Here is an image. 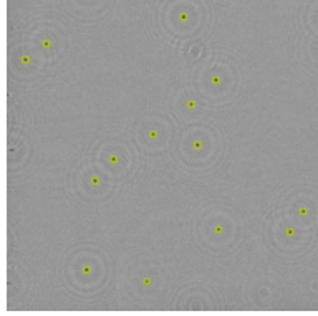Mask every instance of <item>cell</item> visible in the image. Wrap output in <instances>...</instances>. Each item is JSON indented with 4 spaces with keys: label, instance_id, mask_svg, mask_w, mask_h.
I'll return each instance as SVG.
<instances>
[{
    "label": "cell",
    "instance_id": "7",
    "mask_svg": "<svg viewBox=\"0 0 318 316\" xmlns=\"http://www.w3.org/2000/svg\"><path fill=\"white\" fill-rule=\"evenodd\" d=\"M212 235H216V237H221L222 233L225 232V229H224V225H212Z\"/></svg>",
    "mask_w": 318,
    "mask_h": 316
},
{
    "label": "cell",
    "instance_id": "8",
    "mask_svg": "<svg viewBox=\"0 0 318 316\" xmlns=\"http://www.w3.org/2000/svg\"><path fill=\"white\" fill-rule=\"evenodd\" d=\"M90 185H93V187L101 185V177H100V175H98V174L90 175Z\"/></svg>",
    "mask_w": 318,
    "mask_h": 316
},
{
    "label": "cell",
    "instance_id": "9",
    "mask_svg": "<svg viewBox=\"0 0 318 316\" xmlns=\"http://www.w3.org/2000/svg\"><path fill=\"white\" fill-rule=\"evenodd\" d=\"M190 148H192L194 151H201L202 148H204V142H202L201 139H192V142H190Z\"/></svg>",
    "mask_w": 318,
    "mask_h": 316
},
{
    "label": "cell",
    "instance_id": "6",
    "mask_svg": "<svg viewBox=\"0 0 318 316\" xmlns=\"http://www.w3.org/2000/svg\"><path fill=\"white\" fill-rule=\"evenodd\" d=\"M222 83H224V78L221 76V75H217V73H216V75H212V76H211V85H214V86H221Z\"/></svg>",
    "mask_w": 318,
    "mask_h": 316
},
{
    "label": "cell",
    "instance_id": "12",
    "mask_svg": "<svg viewBox=\"0 0 318 316\" xmlns=\"http://www.w3.org/2000/svg\"><path fill=\"white\" fill-rule=\"evenodd\" d=\"M285 235H287V237H293V235H295V230H293V229H290V227H288V229L285 230Z\"/></svg>",
    "mask_w": 318,
    "mask_h": 316
},
{
    "label": "cell",
    "instance_id": "10",
    "mask_svg": "<svg viewBox=\"0 0 318 316\" xmlns=\"http://www.w3.org/2000/svg\"><path fill=\"white\" fill-rule=\"evenodd\" d=\"M146 136H148V139H151V141H156V139L159 137V131L158 129H149L146 132Z\"/></svg>",
    "mask_w": 318,
    "mask_h": 316
},
{
    "label": "cell",
    "instance_id": "4",
    "mask_svg": "<svg viewBox=\"0 0 318 316\" xmlns=\"http://www.w3.org/2000/svg\"><path fill=\"white\" fill-rule=\"evenodd\" d=\"M91 273H93V267L91 265H83L81 268H80V275H81L83 278H88Z\"/></svg>",
    "mask_w": 318,
    "mask_h": 316
},
{
    "label": "cell",
    "instance_id": "1",
    "mask_svg": "<svg viewBox=\"0 0 318 316\" xmlns=\"http://www.w3.org/2000/svg\"><path fill=\"white\" fill-rule=\"evenodd\" d=\"M106 161L111 164V166H118V164L121 162V157H119V154L111 153V154H108V156H106Z\"/></svg>",
    "mask_w": 318,
    "mask_h": 316
},
{
    "label": "cell",
    "instance_id": "5",
    "mask_svg": "<svg viewBox=\"0 0 318 316\" xmlns=\"http://www.w3.org/2000/svg\"><path fill=\"white\" fill-rule=\"evenodd\" d=\"M51 46H53V40H50V38H43V40H40V48L42 50H50Z\"/></svg>",
    "mask_w": 318,
    "mask_h": 316
},
{
    "label": "cell",
    "instance_id": "2",
    "mask_svg": "<svg viewBox=\"0 0 318 316\" xmlns=\"http://www.w3.org/2000/svg\"><path fill=\"white\" fill-rule=\"evenodd\" d=\"M32 65V55L30 53H22L20 56V66H30Z\"/></svg>",
    "mask_w": 318,
    "mask_h": 316
},
{
    "label": "cell",
    "instance_id": "11",
    "mask_svg": "<svg viewBox=\"0 0 318 316\" xmlns=\"http://www.w3.org/2000/svg\"><path fill=\"white\" fill-rule=\"evenodd\" d=\"M141 285L144 286V288H151V286H153V278L151 277H144L141 280Z\"/></svg>",
    "mask_w": 318,
    "mask_h": 316
},
{
    "label": "cell",
    "instance_id": "3",
    "mask_svg": "<svg viewBox=\"0 0 318 316\" xmlns=\"http://www.w3.org/2000/svg\"><path fill=\"white\" fill-rule=\"evenodd\" d=\"M184 106H186V109H189V111H195L197 106H199V103L195 101V99H192V98H187L186 103H184Z\"/></svg>",
    "mask_w": 318,
    "mask_h": 316
}]
</instances>
